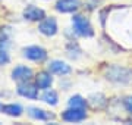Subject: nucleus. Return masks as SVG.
Masks as SVG:
<instances>
[{
	"mask_svg": "<svg viewBox=\"0 0 132 125\" xmlns=\"http://www.w3.org/2000/svg\"><path fill=\"white\" fill-rule=\"evenodd\" d=\"M106 78L119 84H128L132 81V69L119 65H112L106 71Z\"/></svg>",
	"mask_w": 132,
	"mask_h": 125,
	"instance_id": "1",
	"label": "nucleus"
},
{
	"mask_svg": "<svg viewBox=\"0 0 132 125\" xmlns=\"http://www.w3.org/2000/svg\"><path fill=\"white\" fill-rule=\"evenodd\" d=\"M72 22H73V28H75L76 34H79L82 37H91L94 34L90 21L87 19L85 16H82V15H75L72 18Z\"/></svg>",
	"mask_w": 132,
	"mask_h": 125,
	"instance_id": "2",
	"label": "nucleus"
},
{
	"mask_svg": "<svg viewBox=\"0 0 132 125\" xmlns=\"http://www.w3.org/2000/svg\"><path fill=\"white\" fill-rule=\"evenodd\" d=\"M24 56L29 60H34V62H43L47 59V52L43 47L31 46V47H27L24 50Z\"/></svg>",
	"mask_w": 132,
	"mask_h": 125,
	"instance_id": "3",
	"label": "nucleus"
},
{
	"mask_svg": "<svg viewBox=\"0 0 132 125\" xmlns=\"http://www.w3.org/2000/svg\"><path fill=\"white\" fill-rule=\"evenodd\" d=\"M85 109H81V107H69L68 111H65L62 113V118L66 122H79V121L85 119Z\"/></svg>",
	"mask_w": 132,
	"mask_h": 125,
	"instance_id": "4",
	"label": "nucleus"
},
{
	"mask_svg": "<svg viewBox=\"0 0 132 125\" xmlns=\"http://www.w3.org/2000/svg\"><path fill=\"white\" fill-rule=\"evenodd\" d=\"M38 29L40 33L47 35V37H52L57 33V22L54 18H44L41 19V24L38 25Z\"/></svg>",
	"mask_w": 132,
	"mask_h": 125,
	"instance_id": "5",
	"label": "nucleus"
},
{
	"mask_svg": "<svg viewBox=\"0 0 132 125\" xmlns=\"http://www.w3.org/2000/svg\"><path fill=\"white\" fill-rule=\"evenodd\" d=\"M24 18L28 21H41L46 18V13H44V10L37 7V6L28 5L24 9Z\"/></svg>",
	"mask_w": 132,
	"mask_h": 125,
	"instance_id": "6",
	"label": "nucleus"
},
{
	"mask_svg": "<svg viewBox=\"0 0 132 125\" xmlns=\"http://www.w3.org/2000/svg\"><path fill=\"white\" fill-rule=\"evenodd\" d=\"M18 93L21 96L28 97V99H37L38 91H37V85L31 84L29 81H22L18 85Z\"/></svg>",
	"mask_w": 132,
	"mask_h": 125,
	"instance_id": "7",
	"label": "nucleus"
},
{
	"mask_svg": "<svg viewBox=\"0 0 132 125\" xmlns=\"http://www.w3.org/2000/svg\"><path fill=\"white\" fill-rule=\"evenodd\" d=\"M79 7V2L78 0H59L56 3V10L62 13H71L75 12Z\"/></svg>",
	"mask_w": 132,
	"mask_h": 125,
	"instance_id": "8",
	"label": "nucleus"
},
{
	"mask_svg": "<svg viewBox=\"0 0 132 125\" xmlns=\"http://www.w3.org/2000/svg\"><path fill=\"white\" fill-rule=\"evenodd\" d=\"M12 78L16 80V81H29L31 78H32V71L27 66H16L13 69V72H12Z\"/></svg>",
	"mask_w": 132,
	"mask_h": 125,
	"instance_id": "9",
	"label": "nucleus"
},
{
	"mask_svg": "<svg viewBox=\"0 0 132 125\" xmlns=\"http://www.w3.org/2000/svg\"><path fill=\"white\" fill-rule=\"evenodd\" d=\"M48 69H50V72L57 74V75H66V74L71 72V66L68 63L62 62V60H53L48 65Z\"/></svg>",
	"mask_w": 132,
	"mask_h": 125,
	"instance_id": "10",
	"label": "nucleus"
},
{
	"mask_svg": "<svg viewBox=\"0 0 132 125\" xmlns=\"http://www.w3.org/2000/svg\"><path fill=\"white\" fill-rule=\"evenodd\" d=\"M35 82H37V87L38 88H43V90H46L48 87L52 85L53 82V78L52 75L46 71H43V72H38L37 77H35Z\"/></svg>",
	"mask_w": 132,
	"mask_h": 125,
	"instance_id": "11",
	"label": "nucleus"
},
{
	"mask_svg": "<svg viewBox=\"0 0 132 125\" xmlns=\"http://www.w3.org/2000/svg\"><path fill=\"white\" fill-rule=\"evenodd\" d=\"M28 113H29V116H32L34 119H40V121H50L54 118L53 113L43 111V109H38V107H29Z\"/></svg>",
	"mask_w": 132,
	"mask_h": 125,
	"instance_id": "12",
	"label": "nucleus"
},
{
	"mask_svg": "<svg viewBox=\"0 0 132 125\" xmlns=\"http://www.w3.org/2000/svg\"><path fill=\"white\" fill-rule=\"evenodd\" d=\"M88 103H90L94 109H101L104 106L107 105V100L103 94H93V96L88 99Z\"/></svg>",
	"mask_w": 132,
	"mask_h": 125,
	"instance_id": "13",
	"label": "nucleus"
},
{
	"mask_svg": "<svg viewBox=\"0 0 132 125\" xmlns=\"http://www.w3.org/2000/svg\"><path fill=\"white\" fill-rule=\"evenodd\" d=\"M2 111L9 116H21L22 115V107L19 105H13V103L12 105H3L2 106Z\"/></svg>",
	"mask_w": 132,
	"mask_h": 125,
	"instance_id": "14",
	"label": "nucleus"
},
{
	"mask_svg": "<svg viewBox=\"0 0 132 125\" xmlns=\"http://www.w3.org/2000/svg\"><path fill=\"white\" fill-rule=\"evenodd\" d=\"M41 99H43V101H46V103H48L52 106L57 105V100H59L57 99V93L54 90H47V88H46V91L43 93Z\"/></svg>",
	"mask_w": 132,
	"mask_h": 125,
	"instance_id": "15",
	"label": "nucleus"
},
{
	"mask_svg": "<svg viewBox=\"0 0 132 125\" xmlns=\"http://www.w3.org/2000/svg\"><path fill=\"white\" fill-rule=\"evenodd\" d=\"M69 107H81V109H85L87 107V100H84L81 96H73L69 99Z\"/></svg>",
	"mask_w": 132,
	"mask_h": 125,
	"instance_id": "16",
	"label": "nucleus"
},
{
	"mask_svg": "<svg viewBox=\"0 0 132 125\" xmlns=\"http://www.w3.org/2000/svg\"><path fill=\"white\" fill-rule=\"evenodd\" d=\"M9 34H10V29L6 28V27H0V41H6L9 38Z\"/></svg>",
	"mask_w": 132,
	"mask_h": 125,
	"instance_id": "17",
	"label": "nucleus"
},
{
	"mask_svg": "<svg viewBox=\"0 0 132 125\" xmlns=\"http://www.w3.org/2000/svg\"><path fill=\"white\" fill-rule=\"evenodd\" d=\"M125 107H126V111L132 115V97H128V99H125Z\"/></svg>",
	"mask_w": 132,
	"mask_h": 125,
	"instance_id": "18",
	"label": "nucleus"
},
{
	"mask_svg": "<svg viewBox=\"0 0 132 125\" xmlns=\"http://www.w3.org/2000/svg\"><path fill=\"white\" fill-rule=\"evenodd\" d=\"M7 62H9V56H7V53L6 52H0V65L7 63Z\"/></svg>",
	"mask_w": 132,
	"mask_h": 125,
	"instance_id": "19",
	"label": "nucleus"
},
{
	"mask_svg": "<svg viewBox=\"0 0 132 125\" xmlns=\"http://www.w3.org/2000/svg\"><path fill=\"white\" fill-rule=\"evenodd\" d=\"M2 106H3V105H0V111H2Z\"/></svg>",
	"mask_w": 132,
	"mask_h": 125,
	"instance_id": "20",
	"label": "nucleus"
}]
</instances>
